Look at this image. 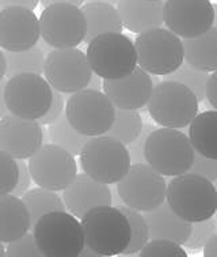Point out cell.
<instances>
[{
  "label": "cell",
  "mask_w": 217,
  "mask_h": 257,
  "mask_svg": "<svg viewBox=\"0 0 217 257\" xmlns=\"http://www.w3.org/2000/svg\"><path fill=\"white\" fill-rule=\"evenodd\" d=\"M137 64L149 75L166 76L183 63V44L168 29H151L134 41Z\"/></svg>",
  "instance_id": "cell-8"
},
{
  "label": "cell",
  "mask_w": 217,
  "mask_h": 257,
  "mask_svg": "<svg viewBox=\"0 0 217 257\" xmlns=\"http://www.w3.org/2000/svg\"><path fill=\"white\" fill-rule=\"evenodd\" d=\"M216 220L213 219V216L206 220H202V222L191 223V231H190V235L183 242V245L189 249L202 248L205 242L209 239V237L216 233Z\"/></svg>",
  "instance_id": "cell-34"
},
{
  "label": "cell",
  "mask_w": 217,
  "mask_h": 257,
  "mask_svg": "<svg viewBox=\"0 0 217 257\" xmlns=\"http://www.w3.org/2000/svg\"><path fill=\"white\" fill-rule=\"evenodd\" d=\"M194 154L189 138L176 128L153 130L144 146L147 165L163 177H175L189 172Z\"/></svg>",
  "instance_id": "cell-4"
},
{
  "label": "cell",
  "mask_w": 217,
  "mask_h": 257,
  "mask_svg": "<svg viewBox=\"0 0 217 257\" xmlns=\"http://www.w3.org/2000/svg\"><path fill=\"white\" fill-rule=\"evenodd\" d=\"M148 224L149 238L167 239L183 245L191 231V223L174 214L170 206L163 201L160 206L143 214Z\"/></svg>",
  "instance_id": "cell-21"
},
{
  "label": "cell",
  "mask_w": 217,
  "mask_h": 257,
  "mask_svg": "<svg viewBox=\"0 0 217 257\" xmlns=\"http://www.w3.org/2000/svg\"><path fill=\"white\" fill-rule=\"evenodd\" d=\"M143 118L137 110L132 109H116V117L107 136L114 138L122 145H130L140 135L143 128Z\"/></svg>",
  "instance_id": "cell-28"
},
{
  "label": "cell",
  "mask_w": 217,
  "mask_h": 257,
  "mask_svg": "<svg viewBox=\"0 0 217 257\" xmlns=\"http://www.w3.org/2000/svg\"><path fill=\"white\" fill-rule=\"evenodd\" d=\"M44 74L52 89L74 94L87 87L93 71L83 52L76 48H63L53 49L45 56Z\"/></svg>",
  "instance_id": "cell-13"
},
{
  "label": "cell",
  "mask_w": 217,
  "mask_h": 257,
  "mask_svg": "<svg viewBox=\"0 0 217 257\" xmlns=\"http://www.w3.org/2000/svg\"><path fill=\"white\" fill-rule=\"evenodd\" d=\"M63 113H64V97H63V93L57 91V90H53L52 91L51 106L41 118H38V122L41 125H49L52 122H55Z\"/></svg>",
  "instance_id": "cell-38"
},
{
  "label": "cell",
  "mask_w": 217,
  "mask_h": 257,
  "mask_svg": "<svg viewBox=\"0 0 217 257\" xmlns=\"http://www.w3.org/2000/svg\"><path fill=\"white\" fill-rule=\"evenodd\" d=\"M102 89L116 109L139 110L149 101L153 90V80L148 72L136 67L124 78L103 79Z\"/></svg>",
  "instance_id": "cell-18"
},
{
  "label": "cell",
  "mask_w": 217,
  "mask_h": 257,
  "mask_svg": "<svg viewBox=\"0 0 217 257\" xmlns=\"http://www.w3.org/2000/svg\"><path fill=\"white\" fill-rule=\"evenodd\" d=\"M28 166L32 180L38 187L55 192L65 189L78 174L74 155L53 143L41 146L29 158Z\"/></svg>",
  "instance_id": "cell-14"
},
{
  "label": "cell",
  "mask_w": 217,
  "mask_h": 257,
  "mask_svg": "<svg viewBox=\"0 0 217 257\" xmlns=\"http://www.w3.org/2000/svg\"><path fill=\"white\" fill-rule=\"evenodd\" d=\"M166 200L174 214L195 223L212 218L217 210V192L212 181L186 172L167 184Z\"/></svg>",
  "instance_id": "cell-2"
},
{
  "label": "cell",
  "mask_w": 217,
  "mask_h": 257,
  "mask_svg": "<svg viewBox=\"0 0 217 257\" xmlns=\"http://www.w3.org/2000/svg\"><path fill=\"white\" fill-rule=\"evenodd\" d=\"M203 248V256L205 257H217V234H212L209 239L205 242Z\"/></svg>",
  "instance_id": "cell-42"
},
{
  "label": "cell",
  "mask_w": 217,
  "mask_h": 257,
  "mask_svg": "<svg viewBox=\"0 0 217 257\" xmlns=\"http://www.w3.org/2000/svg\"><path fill=\"white\" fill-rule=\"evenodd\" d=\"M84 246L101 257L122 254L132 237L130 224L118 207L98 206L80 218Z\"/></svg>",
  "instance_id": "cell-1"
},
{
  "label": "cell",
  "mask_w": 217,
  "mask_h": 257,
  "mask_svg": "<svg viewBox=\"0 0 217 257\" xmlns=\"http://www.w3.org/2000/svg\"><path fill=\"white\" fill-rule=\"evenodd\" d=\"M153 128L151 124H147V125H143L141 128V132L140 135L134 139L128 149V153H129V159L130 164H143L145 162L144 159V146H145V141H147L148 135L153 131Z\"/></svg>",
  "instance_id": "cell-37"
},
{
  "label": "cell",
  "mask_w": 217,
  "mask_h": 257,
  "mask_svg": "<svg viewBox=\"0 0 217 257\" xmlns=\"http://www.w3.org/2000/svg\"><path fill=\"white\" fill-rule=\"evenodd\" d=\"M80 165L83 173L98 183L117 184L130 166L126 146L110 136H93L80 150Z\"/></svg>",
  "instance_id": "cell-6"
},
{
  "label": "cell",
  "mask_w": 217,
  "mask_h": 257,
  "mask_svg": "<svg viewBox=\"0 0 217 257\" xmlns=\"http://www.w3.org/2000/svg\"><path fill=\"white\" fill-rule=\"evenodd\" d=\"M118 207L126 216V219L130 224L132 230V237L128 243V246L125 249L122 254L125 256H133L136 253L141 250L144 245L149 241V231H148V224L144 219V216L140 214V211H136L130 207H126L125 204H120Z\"/></svg>",
  "instance_id": "cell-30"
},
{
  "label": "cell",
  "mask_w": 217,
  "mask_h": 257,
  "mask_svg": "<svg viewBox=\"0 0 217 257\" xmlns=\"http://www.w3.org/2000/svg\"><path fill=\"white\" fill-rule=\"evenodd\" d=\"M183 60L205 72L217 70V29L213 26L198 37L183 38Z\"/></svg>",
  "instance_id": "cell-23"
},
{
  "label": "cell",
  "mask_w": 217,
  "mask_h": 257,
  "mask_svg": "<svg viewBox=\"0 0 217 257\" xmlns=\"http://www.w3.org/2000/svg\"><path fill=\"white\" fill-rule=\"evenodd\" d=\"M205 98L213 109L217 108V74L216 71L209 75L205 86Z\"/></svg>",
  "instance_id": "cell-40"
},
{
  "label": "cell",
  "mask_w": 217,
  "mask_h": 257,
  "mask_svg": "<svg viewBox=\"0 0 217 257\" xmlns=\"http://www.w3.org/2000/svg\"><path fill=\"white\" fill-rule=\"evenodd\" d=\"M6 82L7 80H2L0 82V118L3 116H6L7 113H9V109L6 106V102H5V86H6Z\"/></svg>",
  "instance_id": "cell-43"
},
{
  "label": "cell",
  "mask_w": 217,
  "mask_h": 257,
  "mask_svg": "<svg viewBox=\"0 0 217 257\" xmlns=\"http://www.w3.org/2000/svg\"><path fill=\"white\" fill-rule=\"evenodd\" d=\"M79 256H82V257H101L97 252H94L93 249L87 248V246H84V248L82 249V252L79 253Z\"/></svg>",
  "instance_id": "cell-47"
},
{
  "label": "cell",
  "mask_w": 217,
  "mask_h": 257,
  "mask_svg": "<svg viewBox=\"0 0 217 257\" xmlns=\"http://www.w3.org/2000/svg\"><path fill=\"white\" fill-rule=\"evenodd\" d=\"M64 113L76 131L93 138L110 130L116 117V106L99 90L83 89L71 95Z\"/></svg>",
  "instance_id": "cell-9"
},
{
  "label": "cell",
  "mask_w": 217,
  "mask_h": 257,
  "mask_svg": "<svg viewBox=\"0 0 217 257\" xmlns=\"http://www.w3.org/2000/svg\"><path fill=\"white\" fill-rule=\"evenodd\" d=\"M102 87V79L98 76L97 74L91 75V78H90V82H88L87 87L86 89H91V90H101Z\"/></svg>",
  "instance_id": "cell-45"
},
{
  "label": "cell",
  "mask_w": 217,
  "mask_h": 257,
  "mask_svg": "<svg viewBox=\"0 0 217 257\" xmlns=\"http://www.w3.org/2000/svg\"><path fill=\"white\" fill-rule=\"evenodd\" d=\"M44 145V131L38 120L7 113L0 118V150L15 159H29Z\"/></svg>",
  "instance_id": "cell-16"
},
{
  "label": "cell",
  "mask_w": 217,
  "mask_h": 257,
  "mask_svg": "<svg viewBox=\"0 0 217 257\" xmlns=\"http://www.w3.org/2000/svg\"><path fill=\"white\" fill-rule=\"evenodd\" d=\"M30 215L22 199L0 195V242H11L30 231Z\"/></svg>",
  "instance_id": "cell-22"
},
{
  "label": "cell",
  "mask_w": 217,
  "mask_h": 257,
  "mask_svg": "<svg viewBox=\"0 0 217 257\" xmlns=\"http://www.w3.org/2000/svg\"><path fill=\"white\" fill-rule=\"evenodd\" d=\"M139 253L141 257H187L179 243L167 239H152L145 243Z\"/></svg>",
  "instance_id": "cell-32"
},
{
  "label": "cell",
  "mask_w": 217,
  "mask_h": 257,
  "mask_svg": "<svg viewBox=\"0 0 217 257\" xmlns=\"http://www.w3.org/2000/svg\"><path fill=\"white\" fill-rule=\"evenodd\" d=\"M163 22L178 37H198L213 28L214 7L209 0H167Z\"/></svg>",
  "instance_id": "cell-15"
},
{
  "label": "cell",
  "mask_w": 217,
  "mask_h": 257,
  "mask_svg": "<svg viewBox=\"0 0 217 257\" xmlns=\"http://www.w3.org/2000/svg\"><path fill=\"white\" fill-rule=\"evenodd\" d=\"M18 183V164L17 159L0 150V195L14 191Z\"/></svg>",
  "instance_id": "cell-33"
},
{
  "label": "cell",
  "mask_w": 217,
  "mask_h": 257,
  "mask_svg": "<svg viewBox=\"0 0 217 257\" xmlns=\"http://www.w3.org/2000/svg\"><path fill=\"white\" fill-rule=\"evenodd\" d=\"M7 70V79L18 74H38L44 72L45 53L41 48L32 47L30 49L21 52H5Z\"/></svg>",
  "instance_id": "cell-26"
},
{
  "label": "cell",
  "mask_w": 217,
  "mask_h": 257,
  "mask_svg": "<svg viewBox=\"0 0 217 257\" xmlns=\"http://www.w3.org/2000/svg\"><path fill=\"white\" fill-rule=\"evenodd\" d=\"M48 132H49V138L53 145L63 147L74 157L79 155L84 143L90 139L88 136L82 135L71 125L65 117V113H63L55 122L49 124Z\"/></svg>",
  "instance_id": "cell-29"
},
{
  "label": "cell",
  "mask_w": 217,
  "mask_h": 257,
  "mask_svg": "<svg viewBox=\"0 0 217 257\" xmlns=\"http://www.w3.org/2000/svg\"><path fill=\"white\" fill-rule=\"evenodd\" d=\"M166 188L162 174L143 162L130 164L128 173L117 183V193L126 207L145 212L166 200Z\"/></svg>",
  "instance_id": "cell-11"
},
{
  "label": "cell",
  "mask_w": 217,
  "mask_h": 257,
  "mask_svg": "<svg viewBox=\"0 0 217 257\" xmlns=\"http://www.w3.org/2000/svg\"><path fill=\"white\" fill-rule=\"evenodd\" d=\"M6 256L9 257H44L41 250L38 249L37 243L34 241L33 234L28 231L22 237L11 241L6 248Z\"/></svg>",
  "instance_id": "cell-35"
},
{
  "label": "cell",
  "mask_w": 217,
  "mask_h": 257,
  "mask_svg": "<svg viewBox=\"0 0 217 257\" xmlns=\"http://www.w3.org/2000/svg\"><path fill=\"white\" fill-rule=\"evenodd\" d=\"M41 2V5L45 7V6L53 5V3H67V5H72L76 6V7H80V6H83V3L86 0H40Z\"/></svg>",
  "instance_id": "cell-44"
},
{
  "label": "cell",
  "mask_w": 217,
  "mask_h": 257,
  "mask_svg": "<svg viewBox=\"0 0 217 257\" xmlns=\"http://www.w3.org/2000/svg\"><path fill=\"white\" fill-rule=\"evenodd\" d=\"M38 22L42 40L55 49L78 47L86 37V19L76 6L67 3L45 6Z\"/></svg>",
  "instance_id": "cell-12"
},
{
  "label": "cell",
  "mask_w": 217,
  "mask_h": 257,
  "mask_svg": "<svg viewBox=\"0 0 217 257\" xmlns=\"http://www.w3.org/2000/svg\"><path fill=\"white\" fill-rule=\"evenodd\" d=\"M87 61L102 79H120L137 67V53L129 37L122 33H103L88 42Z\"/></svg>",
  "instance_id": "cell-5"
},
{
  "label": "cell",
  "mask_w": 217,
  "mask_h": 257,
  "mask_svg": "<svg viewBox=\"0 0 217 257\" xmlns=\"http://www.w3.org/2000/svg\"><path fill=\"white\" fill-rule=\"evenodd\" d=\"M40 3V0H0V9L11 7V6H19L25 9L34 10Z\"/></svg>",
  "instance_id": "cell-41"
},
{
  "label": "cell",
  "mask_w": 217,
  "mask_h": 257,
  "mask_svg": "<svg viewBox=\"0 0 217 257\" xmlns=\"http://www.w3.org/2000/svg\"><path fill=\"white\" fill-rule=\"evenodd\" d=\"M53 89L38 74H18L9 78L5 86V102L15 116L38 120L52 103Z\"/></svg>",
  "instance_id": "cell-10"
},
{
  "label": "cell",
  "mask_w": 217,
  "mask_h": 257,
  "mask_svg": "<svg viewBox=\"0 0 217 257\" xmlns=\"http://www.w3.org/2000/svg\"><path fill=\"white\" fill-rule=\"evenodd\" d=\"M17 164H18V183L11 193L14 196L21 197L32 187V174H30V170H29V166L25 162V159H17Z\"/></svg>",
  "instance_id": "cell-39"
},
{
  "label": "cell",
  "mask_w": 217,
  "mask_h": 257,
  "mask_svg": "<svg viewBox=\"0 0 217 257\" xmlns=\"http://www.w3.org/2000/svg\"><path fill=\"white\" fill-rule=\"evenodd\" d=\"M25 206L28 208L29 215H30V223L33 224L37 222L40 216L44 214L52 212V211H64V201L55 191H49L45 188H36V189H29L21 196Z\"/></svg>",
  "instance_id": "cell-27"
},
{
  "label": "cell",
  "mask_w": 217,
  "mask_h": 257,
  "mask_svg": "<svg viewBox=\"0 0 217 257\" xmlns=\"http://www.w3.org/2000/svg\"><path fill=\"white\" fill-rule=\"evenodd\" d=\"M6 256V248L3 246V242H0V257Z\"/></svg>",
  "instance_id": "cell-48"
},
{
  "label": "cell",
  "mask_w": 217,
  "mask_h": 257,
  "mask_svg": "<svg viewBox=\"0 0 217 257\" xmlns=\"http://www.w3.org/2000/svg\"><path fill=\"white\" fill-rule=\"evenodd\" d=\"M6 70H7V63H6L5 52L0 49V82L5 79Z\"/></svg>",
  "instance_id": "cell-46"
},
{
  "label": "cell",
  "mask_w": 217,
  "mask_h": 257,
  "mask_svg": "<svg viewBox=\"0 0 217 257\" xmlns=\"http://www.w3.org/2000/svg\"><path fill=\"white\" fill-rule=\"evenodd\" d=\"M209 78V72L199 71L194 67L186 64H180L179 68H176L174 72L166 75V80H175L187 86L195 95L198 102H202L205 99V86Z\"/></svg>",
  "instance_id": "cell-31"
},
{
  "label": "cell",
  "mask_w": 217,
  "mask_h": 257,
  "mask_svg": "<svg viewBox=\"0 0 217 257\" xmlns=\"http://www.w3.org/2000/svg\"><path fill=\"white\" fill-rule=\"evenodd\" d=\"M33 237L47 257H76L84 248L80 222L67 211L44 214L33 224Z\"/></svg>",
  "instance_id": "cell-3"
},
{
  "label": "cell",
  "mask_w": 217,
  "mask_h": 257,
  "mask_svg": "<svg viewBox=\"0 0 217 257\" xmlns=\"http://www.w3.org/2000/svg\"><path fill=\"white\" fill-rule=\"evenodd\" d=\"M63 191L65 208L78 219L94 207L110 206L113 203L111 192L106 184L98 183L86 173L76 174L74 181Z\"/></svg>",
  "instance_id": "cell-19"
},
{
  "label": "cell",
  "mask_w": 217,
  "mask_h": 257,
  "mask_svg": "<svg viewBox=\"0 0 217 257\" xmlns=\"http://www.w3.org/2000/svg\"><path fill=\"white\" fill-rule=\"evenodd\" d=\"M189 141L195 153L217 159V112L216 109L199 113L189 124Z\"/></svg>",
  "instance_id": "cell-25"
},
{
  "label": "cell",
  "mask_w": 217,
  "mask_h": 257,
  "mask_svg": "<svg viewBox=\"0 0 217 257\" xmlns=\"http://www.w3.org/2000/svg\"><path fill=\"white\" fill-rule=\"evenodd\" d=\"M82 13L86 19V37L83 41L86 44L94 37L103 33H122V22L116 7L109 3L95 0L91 3L82 6Z\"/></svg>",
  "instance_id": "cell-24"
},
{
  "label": "cell",
  "mask_w": 217,
  "mask_h": 257,
  "mask_svg": "<svg viewBox=\"0 0 217 257\" xmlns=\"http://www.w3.org/2000/svg\"><path fill=\"white\" fill-rule=\"evenodd\" d=\"M40 22L33 10L11 6L0 11V48L21 52L37 45Z\"/></svg>",
  "instance_id": "cell-17"
},
{
  "label": "cell",
  "mask_w": 217,
  "mask_h": 257,
  "mask_svg": "<svg viewBox=\"0 0 217 257\" xmlns=\"http://www.w3.org/2000/svg\"><path fill=\"white\" fill-rule=\"evenodd\" d=\"M117 11L125 29L143 33L163 25L162 0H118Z\"/></svg>",
  "instance_id": "cell-20"
},
{
  "label": "cell",
  "mask_w": 217,
  "mask_h": 257,
  "mask_svg": "<svg viewBox=\"0 0 217 257\" xmlns=\"http://www.w3.org/2000/svg\"><path fill=\"white\" fill-rule=\"evenodd\" d=\"M147 105L153 121L167 128H185L198 114V101L193 91L175 80L153 86Z\"/></svg>",
  "instance_id": "cell-7"
},
{
  "label": "cell",
  "mask_w": 217,
  "mask_h": 257,
  "mask_svg": "<svg viewBox=\"0 0 217 257\" xmlns=\"http://www.w3.org/2000/svg\"><path fill=\"white\" fill-rule=\"evenodd\" d=\"M190 173L202 176L209 181L214 183L217 180V159L206 158L201 154H194L193 164L189 169Z\"/></svg>",
  "instance_id": "cell-36"
}]
</instances>
